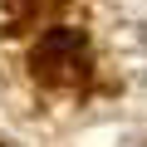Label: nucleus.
I'll list each match as a JSON object with an SVG mask.
<instances>
[{"mask_svg": "<svg viewBox=\"0 0 147 147\" xmlns=\"http://www.w3.org/2000/svg\"><path fill=\"white\" fill-rule=\"evenodd\" d=\"M30 74L44 88H84L93 74V49L84 30H44L30 49Z\"/></svg>", "mask_w": 147, "mask_h": 147, "instance_id": "obj_1", "label": "nucleus"}, {"mask_svg": "<svg viewBox=\"0 0 147 147\" xmlns=\"http://www.w3.org/2000/svg\"><path fill=\"white\" fill-rule=\"evenodd\" d=\"M59 5H64V0H5L10 25H39V20H49Z\"/></svg>", "mask_w": 147, "mask_h": 147, "instance_id": "obj_2", "label": "nucleus"}]
</instances>
